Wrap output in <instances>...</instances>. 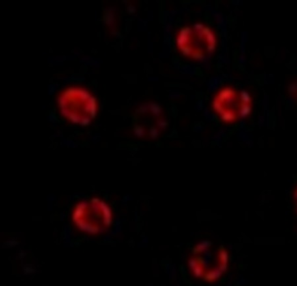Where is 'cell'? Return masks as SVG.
I'll use <instances>...</instances> for the list:
<instances>
[{
    "label": "cell",
    "instance_id": "5b68a950",
    "mask_svg": "<svg viewBox=\"0 0 297 286\" xmlns=\"http://www.w3.org/2000/svg\"><path fill=\"white\" fill-rule=\"evenodd\" d=\"M73 221L84 233L96 235L109 229L113 222V212L106 202L99 199L81 201L75 206Z\"/></svg>",
    "mask_w": 297,
    "mask_h": 286
},
{
    "label": "cell",
    "instance_id": "8992f818",
    "mask_svg": "<svg viewBox=\"0 0 297 286\" xmlns=\"http://www.w3.org/2000/svg\"><path fill=\"white\" fill-rule=\"evenodd\" d=\"M133 132L137 138L156 140L167 128L168 122L163 107L155 102L143 103L135 111Z\"/></svg>",
    "mask_w": 297,
    "mask_h": 286
},
{
    "label": "cell",
    "instance_id": "3957f363",
    "mask_svg": "<svg viewBox=\"0 0 297 286\" xmlns=\"http://www.w3.org/2000/svg\"><path fill=\"white\" fill-rule=\"evenodd\" d=\"M62 115L72 124L87 126L97 113L96 99L83 88L71 87L64 90L58 98Z\"/></svg>",
    "mask_w": 297,
    "mask_h": 286
},
{
    "label": "cell",
    "instance_id": "6da1fadb",
    "mask_svg": "<svg viewBox=\"0 0 297 286\" xmlns=\"http://www.w3.org/2000/svg\"><path fill=\"white\" fill-rule=\"evenodd\" d=\"M176 48L183 56L202 60L210 56L217 48V35L214 29L202 23L185 26L176 36Z\"/></svg>",
    "mask_w": 297,
    "mask_h": 286
},
{
    "label": "cell",
    "instance_id": "277c9868",
    "mask_svg": "<svg viewBox=\"0 0 297 286\" xmlns=\"http://www.w3.org/2000/svg\"><path fill=\"white\" fill-rule=\"evenodd\" d=\"M212 106L221 121L225 124H234L251 115L253 99L245 90L225 87L215 94Z\"/></svg>",
    "mask_w": 297,
    "mask_h": 286
},
{
    "label": "cell",
    "instance_id": "ba28073f",
    "mask_svg": "<svg viewBox=\"0 0 297 286\" xmlns=\"http://www.w3.org/2000/svg\"><path fill=\"white\" fill-rule=\"evenodd\" d=\"M293 199L294 205H295V208L297 212V188H296L295 191H294Z\"/></svg>",
    "mask_w": 297,
    "mask_h": 286
},
{
    "label": "cell",
    "instance_id": "7a4b0ae2",
    "mask_svg": "<svg viewBox=\"0 0 297 286\" xmlns=\"http://www.w3.org/2000/svg\"><path fill=\"white\" fill-rule=\"evenodd\" d=\"M191 254L189 266L197 278L212 282L227 270L229 255L223 246L215 247L210 241H204L195 245Z\"/></svg>",
    "mask_w": 297,
    "mask_h": 286
},
{
    "label": "cell",
    "instance_id": "52a82bcc",
    "mask_svg": "<svg viewBox=\"0 0 297 286\" xmlns=\"http://www.w3.org/2000/svg\"><path fill=\"white\" fill-rule=\"evenodd\" d=\"M287 90L290 97L297 102V79L289 84Z\"/></svg>",
    "mask_w": 297,
    "mask_h": 286
}]
</instances>
